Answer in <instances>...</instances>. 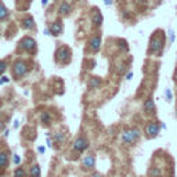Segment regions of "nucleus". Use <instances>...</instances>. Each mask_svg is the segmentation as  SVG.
<instances>
[{"label":"nucleus","instance_id":"obj_1","mask_svg":"<svg viewBox=\"0 0 177 177\" xmlns=\"http://www.w3.org/2000/svg\"><path fill=\"white\" fill-rule=\"evenodd\" d=\"M141 137V132L137 127H130V129H125L120 134V140H122L123 144L126 145H132L134 143H137Z\"/></svg>","mask_w":177,"mask_h":177},{"label":"nucleus","instance_id":"obj_2","mask_svg":"<svg viewBox=\"0 0 177 177\" xmlns=\"http://www.w3.org/2000/svg\"><path fill=\"white\" fill-rule=\"evenodd\" d=\"M163 36L161 35H155V36L151 39V44H150V53H155V54H161L163 48Z\"/></svg>","mask_w":177,"mask_h":177},{"label":"nucleus","instance_id":"obj_3","mask_svg":"<svg viewBox=\"0 0 177 177\" xmlns=\"http://www.w3.org/2000/svg\"><path fill=\"white\" fill-rule=\"evenodd\" d=\"M28 72V64L24 62V61H17L12 66V75H14L15 79H19L22 76H25Z\"/></svg>","mask_w":177,"mask_h":177},{"label":"nucleus","instance_id":"obj_4","mask_svg":"<svg viewBox=\"0 0 177 177\" xmlns=\"http://www.w3.org/2000/svg\"><path fill=\"white\" fill-rule=\"evenodd\" d=\"M55 60L60 64H68L71 61V51H69V48L65 47V46L58 48L57 53H55Z\"/></svg>","mask_w":177,"mask_h":177},{"label":"nucleus","instance_id":"obj_5","mask_svg":"<svg viewBox=\"0 0 177 177\" xmlns=\"http://www.w3.org/2000/svg\"><path fill=\"white\" fill-rule=\"evenodd\" d=\"M159 132H161V125H159L158 122H148L147 126H145V136H147L148 138H154L156 137V136L159 134Z\"/></svg>","mask_w":177,"mask_h":177},{"label":"nucleus","instance_id":"obj_6","mask_svg":"<svg viewBox=\"0 0 177 177\" xmlns=\"http://www.w3.org/2000/svg\"><path fill=\"white\" fill-rule=\"evenodd\" d=\"M89 148V140L84 136H79L75 141H73V150L78 154H82Z\"/></svg>","mask_w":177,"mask_h":177},{"label":"nucleus","instance_id":"obj_7","mask_svg":"<svg viewBox=\"0 0 177 177\" xmlns=\"http://www.w3.org/2000/svg\"><path fill=\"white\" fill-rule=\"evenodd\" d=\"M10 165V152L9 150H0V174L4 170H7Z\"/></svg>","mask_w":177,"mask_h":177},{"label":"nucleus","instance_id":"obj_8","mask_svg":"<svg viewBox=\"0 0 177 177\" xmlns=\"http://www.w3.org/2000/svg\"><path fill=\"white\" fill-rule=\"evenodd\" d=\"M82 166H83L84 170H91V169L96 168V156L93 154H89L83 158V162H82Z\"/></svg>","mask_w":177,"mask_h":177},{"label":"nucleus","instance_id":"obj_9","mask_svg":"<svg viewBox=\"0 0 177 177\" xmlns=\"http://www.w3.org/2000/svg\"><path fill=\"white\" fill-rule=\"evenodd\" d=\"M19 44H21V47L24 48V50L29 51V53L36 48V42H35L32 37H24V39L19 42Z\"/></svg>","mask_w":177,"mask_h":177},{"label":"nucleus","instance_id":"obj_10","mask_svg":"<svg viewBox=\"0 0 177 177\" xmlns=\"http://www.w3.org/2000/svg\"><path fill=\"white\" fill-rule=\"evenodd\" d=\"M61 32H62V24H61L60 21H55L50 25V33L51 35L58 36V35H61Z\"/></svg>","mask_w":177,"mask_h":177},{"label":"nucleus","instance_id":"obj_11","mask_svg":"<svg viewBox=\"0 0 177 177\" xmlns=\"http://www.w3.org/2000/svg\"><path fill=\"white\" fill-rule=\"evenodd\" d=\"M89 46H90V48L96 53V51L100 50V47H101V37L100 36H93L90 39V42H89Z\"/></svg>","mask_w":177,"mask_h":177},{"label":"nucleus","instance_id":"obj_12","mask_svg":"<svg viewBox=\"0 0 177 177\" xmlns=\"http://www.w3.org/2000/svg\"><path fill=\"white\" fill-rule=\"evenodd\" d=\"M143 108H144V111L147 112V114H154V112H155V102H154V100L148 98L147 101L144 102Z\"/></svg>","mask_w":177,"mask_h":177},{"label":"nucleus","instance_id":"obj_13","mask_svg":"<svg viewBox=\"0 0 177 177\" xmlns=\"http://www.w3.org/2000/svg\"><path fill=\"white\" fill-rule=\"evenodd\" d=\"M39 119H40V122H42L43 125H50V123H51V114H50V112H47V111H43L42 114H40Z\"/></svg>","mask_w":177,"mask_h":177},{"label":"nucleus","instance_id":"obj_14","mask_svg":"<svg viewBox=\"0 0 177 177\" xmlns=\"http://www.w3.org/2000/svg\"><path fill=\"white\" fill-rule=\"evenodd\" d=\"M162 176V172L158 166H151L150 170H148V177H161Z\"/></svg>","mask_w":177,"mask_h":177},{"label":"nucleus","instance_id":"obj_15","mask_svg":"<svg viewBox=\"0 0 177 177\" xmlns=\"http://www.w3.org/2000/svg\"><path fill=\"white\" fill-rule=\"evenodd\" d=\"M29 177H40V168L39 165H32L30 166V170H29Z\"/></svg>","mask_w":177,"mask_h":177},{"label":"nucleus","instance_id":"obj_16","mask_svg":"<svg viewBox=\"0 0 177 177\" xmlns=\"http://www.w3.org/2000/svg\"><path fill=\"white\" fill-rule=\"evenodd\" d=\"M101 22H102L101 12L96 11V12H94V15H93V25H94V27H100V25H101Z\"/></svg>","mask_w":177,"mask_h":177},{"label":"nucleus","instance_id":"obj_17","mask_svg":"<svg viewBox=\"0 0 177 177\" xmlns=\"http://www.w3.org/2000/svg\"><path fill=\"white\" fill-rule=\"evenodd\" d=\"M69 10H71V6H69V4L66 3V2H64V3L60 6V14H62V15L68 14Z\"/></svg>","mask_w":177,"mask_h":177},{"label":"nucleus","instance_id":"obj_18","mask_svg":"<svg viewBox=\"0 0 177 177\" xmlns=\"http://www.w3.org/2000/svg\"><path fill=\"white\" fill-rule=\"evenodd\" d=\"M64 140H65V134H64L62 132H57L54 134V141L57 143V144H60V143H64Z\"/></svg>","mask_w":177,"mask_h":177},{"label":"nucleus","instance_id":"obj_19","mask_svg":"<svg viewBox=\"0 0 177 177\" xmlns=\"http://www.w3.org/2000/svg\"><path fill=\"white\" fill-rule=\"evenodd\" d=\"M100 84H101V79L100 78H93L90 82H89V86H90L91 89H96V87H98Z\"/></svg>","mask_w":177,"mask_h":177},{"label":"nucleus","instance_id":"obj_20","mask_svg":"<svg viewBox=\"0 0 177 177\" xmlns=\"http://www.w3.org/2000/svg\"><path fill=\"white\" fill-rule=\"evenodd\" d=\"M14 177H27V172L24 168H17L14 172Z\"/></svg>","mask_w":177,"mask_h":177},{"label":"nucleus","instance_id":"obj_21","mask_svg":"<svg viewBox=\"0 0 177 177\" xmlns=\"http://www.w3.org/2000/svg\"><path fill=\"white\" fill-rule=\"evenodd\" d=\"M33 27H35V24H33V19L30 18V17L24 21V28H25V29H32Z\"/></svg>","mask_w":177,"mask_h":177},{"label":"nucleus","instance_id":"obj_22","mask_svg":"<svg viewBox=\"0 0 177 177\" xmlns=\"http://www.w3.org/2000/svg\"><path fill=\"white\" fill-rule=\"evenodd\" d=\"M7 15V10H6V7L3 6V4L0 3V19H3L4 17Z\"/></svg>","mask_w":177,"mask_h":177},{"label":"nucleus","instance_id":"obj_23","mask_svg":"<svg viewBox=\"0 0 177 177\" xmlns=\"http://www.w3.org/2000/svg\"><path fill=\"white\" fill-rule=\"evenodd\" d=\"M6 68H7V64H6V61H2L0 60V75L6 71Z\"/></svg>","mask_w":177,"mask_h":177},{"label":"nucleus","instance_id":"obj_24","mask_svg":"<svg viewBox=\"0 0 177 177\" xmlns=\"http://www.w3.org/2000/svg\"><path fill=\"white\" fill-rule=\"evenodd\" d=\"M19 162H21V158H19L18 155H14V163L15 165H18Z\"/></svg>","mask_w":177,"mask_h":177},{"label":"nucleus","instance_id":"obj_25","mask_svg":"<svg viewBox=\"0 0 177 177\" xmlns=\"http://www.w3.org/2000/svg\"><path fill=\"white\" fill-rule=\"evenodd\" d=\"M166 96H168V100L170 101V100H172V93H170V90H166Z\"/></svg>","mask_w":177,"mask_h":177},{"label":"nucleus","instance_id":"obj_26","mask_svg":"<svg viewBox=\"0 0 177 177\" xmlns=\"http://www.w3.org/2000/svg\"><path fill=\"white\" fill-rule=\"evenodd\" d=\"M169 35H170V42H173V39H174V35H173V32H169Z\"/></svg>","mask_w":177,"mask_h":177},{"label":"nucleus","instance_id":"obj_27","mask_svg":"<svg viewBox=\"0 0 177 177\" xmlns=\"http://www.w3.org/2000/svg\"><path fill=\"white\" fill-rule=\"evenodd\" d=\"M2 80H3V83H7V82H9V78H7V76H3Z\"/></svg>","mask_w":177,"mask_h":177},{"label":"nucleus","instance_id":"obj_28","mask_svg":"<svg viewBox=\"0 0 177 177\" xmlns=\"http://www.w3.org/2000/svg\"><path fill=\"white\" fill-rule=\"evenodd\" d=\"M90 177H102V176H101V174H100V173H93Z\"/></svg>","mask_w":177,"mask_h":177},{"label":"nucleus","instance_id":"obj_29","mask_svg":"<svg viewBox=\"0 0 177 177\" xmlns=\"http://www.w3.org/2000/svg\"><path fill=\"white\" fill-rule=\"evenodd\" d=\"M37 151H39L40 154H43V152H44V147H39V148H37Z\"/></svg>","mask_w":177,"mask_h":177},{"label":"nucleus","instance_id":"obj_30","mask_svg":"<svg viewBox=\"0 0 177 177\" xmlns=\"http://www.w3.org/2000/svg\"><path fill=\"white\" fill-rule=\"evenodd\" d=\"M47 145H48V147H53V144H51V140H50V138H47Z\"/></svg>","mask_w":177,"mask_h":177},{"label":"nucleus","instance_id":"obj_31","mask_svg":"<svg viewBox=\"0 0 177 177\" xmlns=\"http://www.w3.org/2000/svg\"><path fill=\"white\" fill-rule=\"evenodd\" d=\"M19 126V123H18V120H15V122H14V127H15V129H17V127H18Z\"/></svg>","mask_w":177,"mask_h":177},{"label":"nucleus","instance_id":"obj_32","mask_svg":"<svg viewBox=\"0 0 177 177\" xmlns=\"http://www.w3.org/2000/svg\"><path fill=\"white\" fill-rule=\"evenodd\" d=\"M132 76H133V73L129 72V73H127V76H126V79H132Z\"/></svg>","mask_w":177,"mask_h":177},{"label":"nucleus","instance_id":"obj_33","mask_svg":"<svg viewBox=\"0 0 177 177\" xmlns=\"http://www.w3.org/2000/svg\"><path fill=\"white\" fill-rule=\"evenodd\" d=\"M111 3H112V0H105V4H107V6H109Z\"/></svg>","mask_w":177,"mask_h":177},{"label":"nucleus","instance_id":"obj_34","mask_svg":"<svg viewBox=\"0 0 177 177\" xmlns=\"http://www.w3.org/2000/svg\"><path fill=\"white\" fill-rule=\"evenodd\" d=\"M42 4H43V6H46V4H47V0H43Z\"/></svg>","mask_w":177,"mask_h":177},{"label":"nucleus","instance_id":"obj_35","mask_svg":"<svg viewBox=\"0 0 177 177\" xmlns=\"http://www.w3.org/2000/svg\"><path fill=\"white\" fill-rule=\"evenodd\" d=\"M2 83H3V80H2V79H0V84H2Z\"/></svg>","mask_w":177,"mask_h":177}]
</instances>
